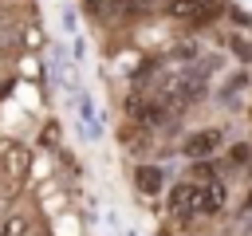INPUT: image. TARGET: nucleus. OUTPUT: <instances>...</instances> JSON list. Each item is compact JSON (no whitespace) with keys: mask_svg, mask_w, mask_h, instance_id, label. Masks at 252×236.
<instances>
[{"mask_svg":"<svg viewBox=\"0 0 252 236\" xmlns=\"http://www.w3.org/2000/svg\"><path fill=\"white\" fill-rule=\"evenodd\" d=\"M134 185H138L146 197H158V193H161V185H165V177H161V169H158V165H138V169H134Z\"/></svg>","mask_w":252,"mask_h":236,"instance_id":"20e7f679","label":"nucleus"},{"mask_svg":"<svg viewBox=\"0 0 252 236\" xmlns=\"http://www.w3.org/2000/svg\"><path fill=\"white\" fill-rule=\"evenodd\" d=\"M201 4H205V0H173V8H169V12H173V16H197V8H201Z\"/></svg>","mask_w":252,"mask_h":236,"instance_id":"39448f33","label":"nucleus"},{"mask_svg":"<svg viewBox=\"0 0 252 236\" xmlns=\"http://www.w3.org/2000/svg\"><path fill=\"white\" fill-rule=\"evenodd\" d=\"M217 149H220V130H201V134L185 138V153L197 157V161H205V157L217 153Z\"/></svg>","mask_w":252,"mask_h":236,"instance_id":"f03ea898","label":"nucleus"},{"mask_svg":"<svg viewBox=\"0 0 252 236\" xmlns=\"http://www.w3.org/2000/svg\"><path fill=\"white\" fill-rule=\"evenodd\" d=\"M169 208H173V212H177L181 220L197 216V185H193V181L177 185V189H173V201H169Z\"/></svg>","mask_w":252,"mask_h":236,"instance_id":"7ed1b4c3","label":"nucleus"},{"mask_svg":"<svg viewBox=\"0 0 252 236\" xmlns=\"http://www.w3.org/2000/svg\"><path fill=\"white\" fill-rule=\"evenodd\" d=\"M24 232H28V220H24V216L4 220V228H0V236H24Z\"/></svg>","mask_w":252,"mask_h":236,"instance_id":"423d86ee","label":"nucleus"},{"mask_svg":"<svg viewBox=\"0 0 252 236\" xmlns=\"http://www.w3.org/2000/svg\"><path fill=\"white\" fill-rule=\"evenodd\" d=\"M4 94H8V83H0V98H4Z\"/></svg>","mask_w":252,"mask_h":236,"instance_id":"0eeeda50","label":"nucleus"},{"mask_svg":"<svg viewBox=\"0 0 252 236\" xmlns=\"http://www.w3.org/2000/svg\"><path fill=\"white\" fill-rule=\"evenodd\" d=\"M224 201H228V193H224V185H220L217 177L205 181V185H197V216H213V212H220Z\"/></svg>","mask_w":252,"mask_h":236,"instance_id":"f257e3e1","label":"nucleus"}]
</instances>
